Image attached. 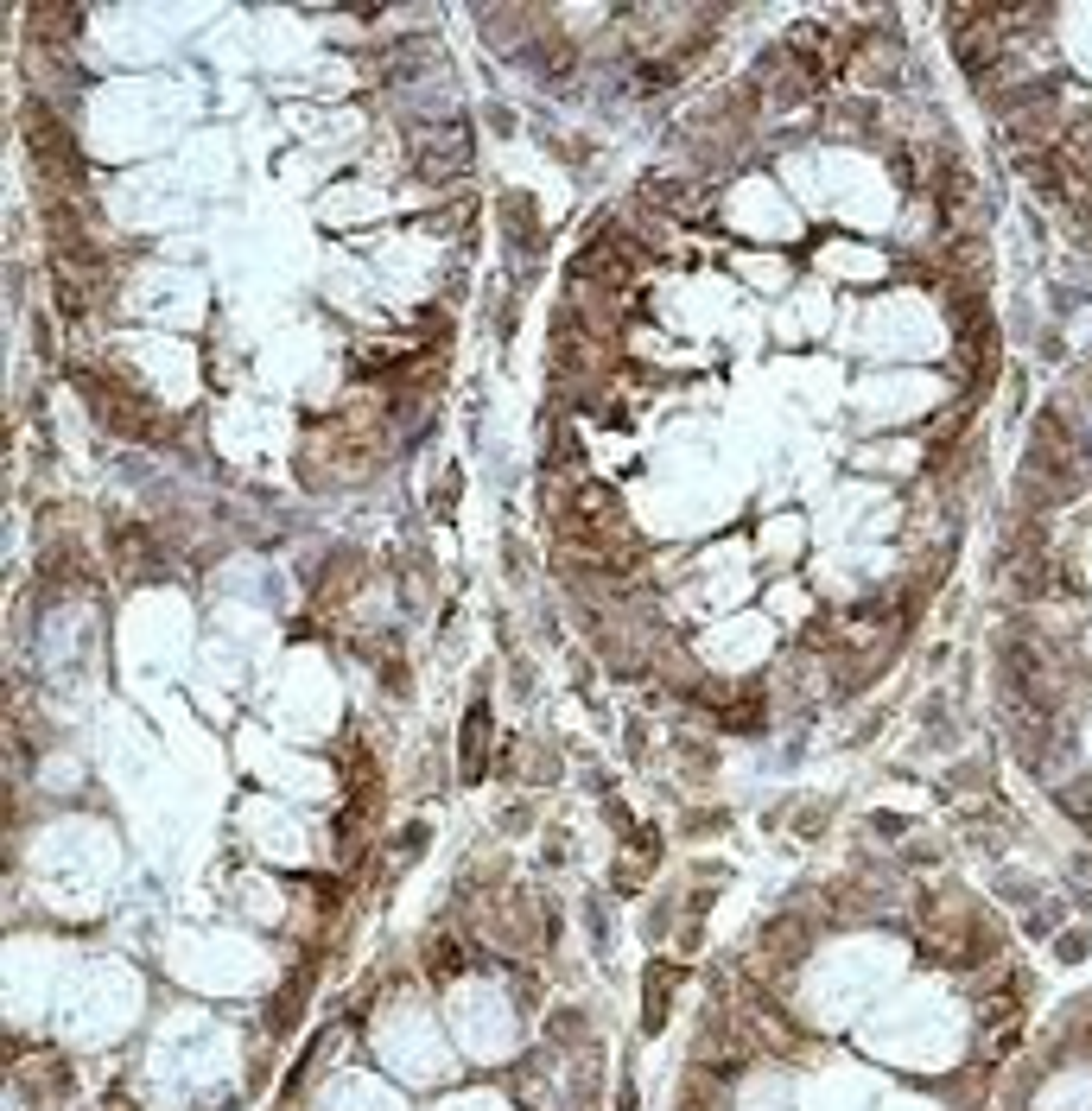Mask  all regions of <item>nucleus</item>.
Wrapping results in <instances>:
<instances>
[{
  "label": "nucleus",
  "instance_id": "nucleus-3",
  "mask_svg": "<svg viewBox=\"0 0 1092 1111\" xmlns=\"http://www.w3.org/2000/svg\"><path fill=\"white\" fill-rule=\"evenodd\" d=\"M489 775V705L477 699L470 712H464V737H458V781H477Z\"/></svg>",
  "mask_w": 1092,
  "mask_h": 1111
},
{
  "label": "nucleus",
  "instance_id": "nucleus-1",
  "mask_svg": "<svg viewBox=\"0 0 1092 1111\" xmlns=\"http://www.w3.org/2000/svg\"><path fill=\"white\" fill-rule=\"evenodd\" d=\"M940 26L1016 178L1092 242V13L946 7Z\"/></svg>",
  "mask_w": 1092,
  "mask_h": 1111
},
{
  "label": "nucleus",
  "instance_id": "nucleus-4",
  "mask_svg": "<svg viewBox=\"0 0 1092 1111\" xmlns=\"http://www.w3.org/2000/svg\"><path fill=\"white\" fill-rule=\"evenodd\" d=\"M108 1111H134V1105H108Z\"/></svg>",
  "mask_w": 1092,
  "mask_h": 1111
},
{
  "label": "nucleus",
  "instance_id": "nucleus-2",
  "mask_svg": "<svg viewBox=\"0 0 1092 1111\" xmlns=\"http://www.w3.org/2000/svg\"><path fill=\"white\" fill-rule=\"evenodd\" d=\"M70 381L89 394V413L115 432V439H134V445H153L159 432H166V420H159V407H153L140 388L127 375H115V369H102V362H70Z\"/></svg>",
  "mask_w": 1092,
  "mask_h": 1111
}]
</instances>
